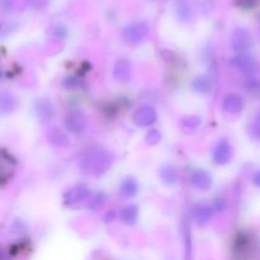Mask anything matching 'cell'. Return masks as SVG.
I'll list each match as a JSON object with an SVG mask.
<instances>
[{
  "label": "cell",
  "mask_w": 260,
  "mask_h": 260,
  "mask_svg": "<svg viewBox=\"0 0 260 260\" xmlns=\"http://www.w3.org/2000/svg\"><path fill=\"white\" fill-rule=\"evenodd\" d=\"M112 162H113V155L108 150L103 147H91L81 159V168L89 174L101 175L111 168Z\"/></svg>",
  "instance_id": "cell-1"
},
{
  "label": "cell",
  "mask_w": 260,
  "mask_h": 260,
  "mask_svg": "<svg viewBox=\"0 0 260 260\" xmlns=\"http://www.w3.org/2000/svg\"><path fill=\"white\" fill-rule=\"evenodd\" d=\"M150 24L147 22H135L126 25L122 30V37L128 43H141L149 37Z\"/></svg>",
  "instance_id": "cell-2"
},
{
  "label": "cell",
  "mask_w": 260,
  "mask_h": 260,
  "mask_svg": "<svg viewBox=\"0 0 260 260\" xmlns=\"http://www.w3.org/2000/svg\"><path fill=\"white\" fill-rule=\"evenodd\" d=\"M17 168L14 157L7 152L5 150L0 149V187L7 184L13 178Z\"/></svg>",
  "instance_id": "cell-3"
},
{
  "label": "cell",
  "mask_w": 260,
  "mask_h": 260,
  "mask_svg": "<svg viewBox=\"0 0 260 260\" xmlns=\"http://www.w3.org/2000/svg\"><path fill=\"white\" fill-rule=\"evenodd\" d=\"M157 114L152 107L142 106L132 114V121L139 127H150L156 122Z\"/></svg>",
  "instance_id": "cell-4"
},
{
  "label": "cell",
  "mask_w": 260,
  "mask_h": 260,
  "mask_svg": "<svg viewBox=\"0 0 260 260\" xmlns=\"http://www.w3.org/2000/svg\"><path fill=\"white\" fill-rule=\"evenodd\" d=\"M65 127L71 134H83L86 128V118L80 111H70L65 117Z\"/></svg>",
  "instance_id": "cell-5"
},
{
  "label": "cell",
  "mask_w": 260,
  "mask_h": 260,
  "mask_svg": "<svg viewBox=\"0 0 260 260\" xmlns=\"http://www.w3.org/2000/svg\"><path fill=\"white\" fill-rule=\"evenodd\" d=\"M89 196H90V190L86 185L79 184L75 187L70 188L68 192L63 194V203L68 206H74L76 203H80L83 201L88 200Z\"/></svg>",
  "instance_id": "cell-6"
},
{
  "label": "cell",
  "mask_w": 260,
  "mask_h": 260,
  "mask_svg": "<svg viewBox=\"0 0 260 260\" xmlns=\"http://www.w3.org/2000/svg\"><path fill=\"white\" fill-rule=\"evenodd\" d=\"M113 75L121 83H128L132 78V63L127 58H119L114 63Z\"/></svg>",
  "instance_id": "cell-7"
},
{
  "label": "cell",
  "mask_w": 260,
  "mask_h": 260,
  "mask_svg": "<svg viewBox=\"0 0 260 260\" xmlns=\"http://www.w3.org/2000/svg\"><path fill=\"white\" fill-rule=\"evenodd\" d=\"M36 113L42 122H50L55 117V109L48 99L41 98L36 102Z\"/></svg>",
  "instance_id": "cell-8"
},
{
  "label": "cell",
  "mask_w": 260,
  "mask_h": 260,
  "mask_svg": "<svg viewBox=\"0 0 260 260\" xmlns=\"http://www.w3.org/2000/svg\"><path fill=\"white\" fill-rule=\"evenodd\" d=\"M190 183H192L193 187L198 188L201 190H207L210 189V187L212 185V178L208 174L206 170L198 169L190 174L189 178Z\"/></svg>",
  "instance_id": "cell-9"
},
{
  "label": "cell",
  "mask_w": 260,
  "mask_h": 260,
  "mask_svg": "<svg viewBox=\"0 0 260 260\" xmlns=\"http://www.w3.org/2000/svg\"><path fill=\"white\" fill-rule=\"evenodd\" d=\"M231 159V146L226 140H221L217 145H216L215 150H213V160L217 164L223 165L226 162L230 161Z\"/></svg>",
  "instance_id": "cell-10"
},
{
  "label": "cell",
  "mask_w": 260,
  "mask_h": 260,
  "mask_svg": "<svg viewBox=\"0 0 260 260\" xmlns=\"http://www.w3.org/2000/svg\"><path fill=\"white\" fill-rule=\"evenodd\" d=\"M193 215L198 225H205L212 217L213 208L208 205H197L193 208Z\"/></svg>",
  "instance_id": "cell-11"
},
{
  "label": "cell",
  "mask_w": 260,
  "mask_h": 260,
  "mask_svg": "<svg viewBox=\"0 0 260 260\" xmlns=\"http://www.w3.org/2000/svg\"><path fill=\"white\" fill-rule=\"evenodd\" d=\"M17 108V99L8 91H0V113H12Z\"/></svg>",
  "instance_id": "cell-12"
},
{
  "label": "cell",
  "mask_w": 260,
  "mask_h": 260,
  "mask_svg": "<svg viewBox=\"0 0 260 260\" xmlns=\"http://www.w3.org/2000/svg\"><path fill=\"white\" fill-rule=\"evenodd\" d=\"M119 218L126 225H134L139 218V207L136 205H128L119 211Z\"/></svg>",
  "instance_id": "cell-13"
},
{
  "label": "cell",
  "mask_w": 260,
  "mask_h": 260,
  "mask_svg": "<svg viewBox=\"0 0 260 260\" xmlns=\"http://www.w3.org/2000/svg\"><path fill=\"white\" fill-rule=\"evenodd\" d=\"M119 189H121L122 194L126 197H134L139 190V183L134 177H127L122 180Z\"/></svg>",
  "instance_id": "cell-14"
},
{
  "label": "cell",
  "mask_w": 260,
  "mask_h": 260,
  "mask_svg": "<svg viewBox=\"0 0 260 260\" xmlns=\"http://www.w3.org/2000/svg\"><path fill=\"white\" fill-rule=\"evenodd\" d=\"M192 86L193 90L197 91V93L206 94L212 89V81H211V79L207 75H201L193 80Z\"/></svg>",
  "instance_id": "cell-15"
},
{
  "label": "cell",
  "mask_w": 260,
  "mask_h": 260,
  "mask_svg": "<svg viewBox=\"0 0 260 260\" xmlns=\"http://www.w3.org/2000/svg\"><path fill=\"white\" fill-rule=\"evenodd\" d=\"M47 140L51 145L53 146H62L68 142V136H66L65 132L60 128H51L47 134Z\"/></svg>",
  "instance_id": "cell-16"
},
{
  "label": "cell",
  "mask_w": 260,
  "mask_h": 260,
  "mask_svg": "<svg viewBox=\"0 0 260 260\" xmlns=\"http://www.w3.org/2000/svg\"><path fill=\"white\" fill-rule=\"evenodd\" d=\"M222 107L229 113H238V112H240L241 107H243V102H241L240 96L235 95V94H231V95L226 96Z\"/></svg>",
  "instance_id": "cell-17"
},
{
  "label": "cell",
  "mask_w": 260,
  "mask_h": 260,
  "mask_svg": "<svg viewBox=\"0 0 260 260\" xmlns=\"http://www.w3.org/2000/svg\"><path fill=\"white\" fill-rule=\"evenodd\" d=\"M160 179L165 183V184H174L178 180V172L174 167H170V165H167V167H162L160 169Z\"/></svg>",
  "instance_id": "cell-18"
},
{
  "label": "cell",
  "mask_w": 260,
  "mask_h": 260,
  "mask_svg": "<svg viewBox=\"0 0 260 260\" xmlns=\"http://www.w3.org/2000/svg\"><path fill=\"white\" fill-rule=\"evenodd\" d=\"M201 123H202V121H201L200 117L190 116L182 119L180 127H182V131L185 132V134H193L194 131H197V128L201 126Z\"/></svg>",
  "instance_id": "cell-19"
},
{
  "label": "cell",
  "mask_w": 260,
  "mask_h": 260,
  "mask_svg": "<svg viewBox=\"0 0 260 260\" xmlns=\"http://www.w3.org/2000/svg\"><path fill=\"white\" fill-rule=\"evenodd\" d=\"M177 14L182 20H189L192 18V8H190L189 0H178Z\"/></svg>",
  "instance_id": "cell-20"
},
{
  "label": "cell",
  "mask_w": 260,
  "mask_h": 260,
  "mask_svg": "<svg viewBox=\"0 0 260 260\" xmlns=\"http://www.w3.org/2000/svg\"><path fill=\"white\" fill-rule=\"evenodd\" d=\"M233 47L235 50H243L246 48L248 46V35L245 33V30L238 29L233 33Z\"/></svg>",
  "instance_id": "cell-21"
},
{
  "label": "cell",
  "mask_w": 260,
  "mask_h": 260,
  "mask_svg": "<svg viewBox=\"0 0 260 260\" xmlns=\"http://www.w3.org/2000/svg\"><path fill=\"white\" fill-rule=\"evenodd\" d=\"M233 63L236 66V68H239L240 70H244V71H249L251 69V61L249 60L248 57H245V56H239V57L234 58L233 60Z\"/></svg>",
  "instance_id": "cell-22"
},
{
  "label": "cell",
  "mask_w": 260,
  "mask_h": 260,
  "mask_svg": "<svg viewBox=\"0 0 260 260\" xmlns=\"http://www.w3.org/2000/svg\"><path fill=\"white\" fill-rule=\"evenodd\" d=\"M160 140H161V134H160L157 129L152 128V129H150L149 132H147V135H146L147 144L156 145V144H159Z\"/></svg>",
  "instance_id": "cell-23"
},
{
  "label": "cell",
  "mask_w": 260,
  "mask_h": 260,
  "mask_svg": "<svg viewBox=\"0 0 260 260\" xmlns=\"http://www.w3.org/2000/svg\"><path fill=\"white\" fill-rule=\"evenodd\" d=\"M29 2L33 5V8L38 9V8H45L47 5L48 0H29Z\"/></svg>",
  "instance_id": "cell-24"
}]
</instances>
